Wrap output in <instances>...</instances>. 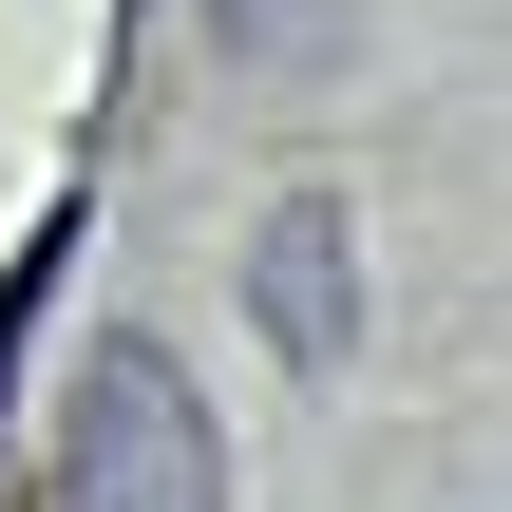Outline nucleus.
Instances as JSON below:
<instances>
[{
	"mask_svg": "<svg viewBox=\"0 0 512 512\" xmlns=\"http://www.w3.org/2000/svg\"><path fill=\"white\" fill-rule=\"evenodd\" d=\"M38 512H228V437H209V380L152 342V323H95L76 380H57V456Z\"/></svg>",
	"mask_w": 512,
	"mask_h": 512,
	"instance_id": "f257e3e1",
	"label": "nucleus"
},
{
	"mask_svg": "<svg viewBox=\"0 0 512 512\" xmlns=\"http://www.w3.org/2000/svg\"><path fill=\"white\" fill-rule=\"evenodd\" d=\"M247 304H266V361L285 380H342L361 361V228H342V190H285L247 228Z\"/></svg>",
	"mask_w": 512,
	"mask_h": 512,
	"instance_id": "f03ea898",
	"label": "nucleus"
},
{
	"mask_svg": "<svg viewBox=\"0 0 512 512\" xmlns=\"http://www.w3.org/2000/svg\"><path fill=\"white\" fill-rule=\"evenodd\" d=\"M209 19L247 76H342V38H361V0H209Z\"/></svg>",
	"mask_w": 512,
	"mask_h": 512,
	"instance_id": "7ed1b4c3",
	"label": "nucleus"
}]
</instances>
